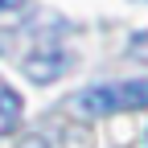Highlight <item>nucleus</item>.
<instances>
[{"label":"nucleus","mask_w":148,"mask_h":148,"mask_svg":"<svg viewBox=\"0 0 148 148\" xmlns=\"http://www.w3.org/2000/svg\"><path fill=\"white\" fill-rule=\"evenodd\" d=\"M140 107H148V78L99 82L74 99V111L82 119H103V115H115V111H140Z\"/></svg>","instance_id":"f257e3e1"},{"label":"nucleus","mask_w":148,"mask_h":148,"mask_svg":"<svg viewBox=\"0 0 148 148\" xmlns=\"http://www.w3.org/2000/svg\"><path fill=\"white\" fill-rule=\"evenodd\" d=\"M66 66H70L66 49H33L25 58V78L29 82H53L66 74Z\"/></svg>","instance_id":"f03ea898"},{"label":"nucleus","mask_w":148,"mask_h":148,"mask_svg":"<svg viewBox=\"0 0 148 148\" xmlns=\"http://www.w3.org/2000/svg\"><path fill=\"white\" fill-rule=\"evenodd\" d=\"M21 115H25V103H21V95H16L12 86H0V136H8L16 123H21Z\"/></svg>","instance_id":"7ed1b4c3"},{"label":"nucleus","mask_w":148,"mask_h":148,"mask_svg":"<svg viewBox=\"0 0 148 148\" xmlns=\"http://www.w3.org/2000/svg\"><path fill=\"white\" fill-rule=\"evenodd\" d=\"M127 53H132L136 62H148V29H140L132 41H127Z\"/></svg>","instance_id":"20e7f679"},{"label":"nucleus","mask_w":148,"mask_h":148,"mask_svg":"<svg viewBox=\"0 0 148 148\" xmlns=\"http://www.w3.org/2000/svg\"><path fill=\"white\" fill-rule=\"evenodd\" d=\"M21 148H49V140H41V136H25Z\"/></svg>","instance_id":"39448f33"},{"label":"nucleus","mask_w":148,"mask_h":148,"mask_svg":"<svg viewBox=\"0 0 148 148\" xmlns=\"http://www.w3.org/2000/svg\"><path fill=\"white\" fill-rule=\"evenodd\" d=\"M21 0H0V12H8V8H16Z\"/></svg>","instance_id":"423d86ee"}]
</instances>
